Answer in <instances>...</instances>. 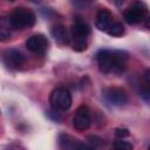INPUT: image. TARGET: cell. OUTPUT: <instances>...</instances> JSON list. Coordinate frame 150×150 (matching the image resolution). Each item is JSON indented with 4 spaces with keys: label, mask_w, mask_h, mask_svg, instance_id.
Here are the masks:
<instances>
[{
    "label": "cell",
    "mask_w": 150,
    "mask_h": 150,
    "mask_svg": "<svg viewBox=\"0 0 150 150\" xmlns=\"http://www.w3.org/2000/svg\"><path fill=\"white\" fill-rule=\"evenodd\" d=\"M112 14L109 9L107 8H102L98 11L97 15H96V27L100 29V30H103V32H107V29L109 28V26L112 23Z\"/></svg>",
    "instance_id": "obj_10"
},
{
    "label": "cell",
    "mask_w": 150,
    "mask_h": 150,
    "mask_svg": "<svg viewBox=\"0 0 150 150\" xmlns=\"http://www.w3.org/2000/svg\"><path fill=\"white\" fill-rule=\"evenodd\" d=\"M26 48L38 55H45L49 49V40L43 34H33L26 41Z\"/></svg>",
    "instance_id": "obj_6"
},
{
    "label": "cell",
    "mask_w": 150,
    "mask_h": 150,
    "mask_svg": "<svg viewBox=\"0 0 150 150\" xmlns=\"http://www.w3.org/2000/svg\"><path fill=\"white\" fill-rule=\"evenodd\" d=\"M12 27L8 18H0V41H5L11 36Z\"/></svg>",
    "instance_id": "obj_12"
},
{
    "label": "cell",
    "mask_w": 150,
    "mask_h": 150,
    "mask_svg": "<svg viewBox=\"0 0 150 150\" xmlns=\"http://www.w3.org/2000/svg\"><path fill=\"white\" fill-rule=\"evenodd\" d=\"M115 135L118 137V138H123L125 136H129V130L125 129V128H117L115 130Z\"/></svg>",
    "instance_id": "obj_16"
},
{
    "label": "cell",
    "mask_w": 150,
    "mask_h": 150,
    "mask_svg": "<svg viewBox=\"0 0 150 150\" xmlns=\"http://www.w3.org/2000/svg\"><path fill=\"white\" fill-rule=\"evenodd\" d=\"M71 94L63 87L55 88L49 95V104L55 111H66L71 107Z\"/></svg>",
    "instance_id": "obj_4"
},
{
    "label": "cell",
    "mask_w": 150,
    "mask_h": 150,
    "mask_svg": "<svg viewBox=\"0 0 150 150\" xmlns=\"http://www.w3.org/2000/svg\"><path fill=\"white\" fill-rule=\"evenodd\" d=\"M90 27L82 20L77 19L74 21L70 28V38L73 40V49L76 52H82L87 49V38L89 36Z\"/></svg>",
    "instance_id": "obj_3"
},
{
    "label": "cell",
    "mask_w": 150,
    "mask_h": 150,
    "mask_svg": "<svg viewBox=\"0 0 150 150\" xmlns=\"http://www.w3.org/2000/svg\"><path fill=\"white\" fill-rule=\"evenodd\" d=\"M114 148L115 150H132L134 145L130 142L124 141L123 138H118L114 142Z\"/></svg>",
    "instance_id": "obj_15"
},
{
    "label": "cell",
    "mask_w": 150,
    "mask_h": 150,
    "mask_svg": "<svg viewBox=\"0 0 150 150\" xmlns=\"http://www.w3.org/2000/svg\"><path fill=\"white\" fill-rule=\"evenodd\" d=\"M12 29H26L35 25L36 16L34 12L27 7H16L8 16Z\"/></svg>",
    "instance_id": "obj_2"
},
{
    "label": "cell",
    "mask_w": 150,
    "mask_h": 150,
    "mask_svg": "<svg viewBox=\"0 0 150 150\" xmlns=\"http://www.w3.org/2000/svg\"><path fill=\"white\" fill-rule=\"evenodd\" d=\"M103 97L104 100L115 107L124 105L128 102V94L124 89L120 87H109L103 90Z\"/></svg>",
    "instance_id": "obj_7"
},
{
    "label": "cell",
    "mask_w": 150,
    "mask_h": 150,
    "mask_svg": "<svg viewBox=\"0 0 150 150\" xmlns=\"http://www.w3.org/2000/svg\"><path fill=\"white\" fill-rule=\"evenodd\" d=\"M2 61L5 66L9 69H19L25 62V56L19 49H7L2 53Z\"/></svg>",
    "instance_id": "obj_9"
},
{
    "label": "cell",
    "mask_w": 150,
    "mask_h": 150,
    "mask_svg": "<svg viewBox=\"0 0 150 150\" xmlns=\"http://www.w3.org/2000/svg\"><path fill=\"white\" fill-rule=\"evenodd\" d=\"M148 15V7L142 1H136L131 4L123 13L124 20L130 25H137L145 20Z\"/></svg>",
    "instance_id": "obj_5"
},
{
    "label": "cell",
    "mask_w": 150,
    "mask_h": 150,
    "mask_svg": "<svg viewBox=\"0 0 150 150\" xmlns=\"http://www.w3.org/2000/svg\"><path fill=\"white\" fill-rule=\"evenodd\" d=\"M74 150H95L93 146L88 145V144H84V143H77L74 148Z\"/></svg>",
    "instance_id": "obj_17"
},
{
    "label": "cell",
    "mask_w": 150,
    "mask_h": 150,
    "mask_svg": "<svg viewBox=\"0 0 150 150\" xmlns=\"http://www.w3.org/2000/svg\"><path fill=\"white\" fill-rule=\"evenodd\" d=\"M59 141H60V146L62 148V150H74L75 145L77 144V142H75L73 138H70L67 135H61Z\"/></svg>",
    "instance_id": "obj_14"
},
{
    "label": "cell",
    "mask_w": 150,
    "mask_h": 150,
    "mask_svg": "<svg viewBox=\"0 0 150 150\" xmlns=\"http://www.w3.org/2000/svg\"><path fill=\"white\" fill-rule=\"evenodd\" d=\"M52 36L60 43L62 45H67L69 43L70 39H69V35L66 30V28L62 26V25H56L52 28Z\"/></svg>",
    "instance_id": "obj_11"
},
{
    "label": "cell",
    "mask_w": 150,
    "mask_h": 150,
    "mask_svg": "<svg viewBox=\"0 0 150 150\" xmlns=\"http://www.w3.org/2000/svg\"><path fill=\"white\" fill-rule=\"evenodd\" d=\"M91 123V116H90V110L86 104L80 105L75 115L73 117V127L79 130V131H84L90 127Z\"/></svg>",
    "instance_id": "obj_8"
},
{
    "label": "cell",
    "mask_w": 150,
    "mask_h": 150,
    "mask_svg": "<svg viewBox=\"0 0 150 150\" xmlns=\"http://www.w3.org/2000/svg\"><path fill=\"white\" fill-rule=\"evenodd\" d=\"M107 33L110 35V36H114V38H118V36H122L124 34V26L121 23V22H112L109 28L107 29Z\"/></svg>",
    "instance_id": "obj_13"
},
{
    "label": "cell",
    "mask_w": 150,
    "mask_h": 150,
    "mask_svg": "<svg viewBox=\"0 0 150 150\" xmlns=\"http://www.w3.org/2000/svg\"><path fill=\"white\" fill-rule=\"evenodd\" d=\"M97 64L98 69L104 73H123L127 68L128 53L124 50H110V49H101L97 55Z\"/></svg>",
    "instance_id": "obj_1"
}]
</instances>
